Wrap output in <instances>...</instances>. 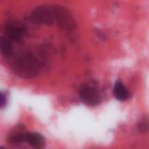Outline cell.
<instances>
[{
	"label": "cell",
	"instance_id": "cell-1",
	"mask_svg": "<svg viewBox=\"0 0 149 149\" xmlns=\"http://www.w3.org/2000/svg\"><path fill=\"white\" fill-rule=\"evenodd\" d=\"M12 70L16 76L23 79L36 77L40 72V64L35 56L24 54L18 57L12 64Z\"/></svg>",
	"mask_w": 149,
	"mask_h": 149
},
{
	"label": "cell",
	"instance_id": "cell-2",
	"mask_svg": "<svg viewBox=\"0 0 149 149\" xmlns=\"http://www.w3.org/2000/svg\"><path fill=\"white\" fill-rule=\"evenodd\" d=\"M59 6L53 5H42L33 9L31 12V20L36 24L52 25L57 23Z\"/></svg>",
	"mask_w": 149,
	"mask_h": 149
},
{
	"label": "cell",
	"instance_id": "cell-3",
	"mask_svg": "<svg viewBox=\"0 0 149 149\" xmlns=\"http://www.w3.org/2000/svg\"><path fill=\"white\" fill-rule=\"evenodd\" d=\"M79 97L84 104L88 106H96L102 102V96L98 88L88 84H85L80 88Z\"/></svg>",
	"mask_w": 149,
	"mask_h": 149
},
{
	"label": "cell",
	"instance_id": "cell-4",
	"mask_svg": "<svg viewBox=\"0 0 149 149\" xmlns=\"http://www.w3.org/2000/svg\"><path fill=\"white\" fill-rule=\"evenodd\" d=\"M26 33V27L20 22H9L5 26V36L15 42L22 40Z\"/></svg>",
	"mask_w": 149,
	"mask_h": 149
},
{
	"label": "cell",
	"instance_id": "cell-5",
	"mask_svg": "<svg viewBox=\"0 0 149 149\" xmlns=\"http://www.w3.org/2000/svg\"><path fill=\"white\" fill-rule=\"evenodd\" d=\"M57 24L62 28V29L67 30V31H71L74 29V27H76V22H74L72 14L64 7L59 6Z\"/></svg>",
	"mask_w": 149,
	"mask_h": 149
},
{
	"label": "cell",
	"instance_id": "cell-6",
	"mask_svg": "<svg viewBox=\"0 0 149 149\" xmlns=\"http://www.w3.org/2000/svg\"><path fill=\"white\" fill-rule=\"evenodd\" d=\"M113 92H114V96L116 97V99L120 102L127 101L130 99V96H132L130 91L125 87V85L121 80H118L115 83Z\"/></svg>",
	"mask_w": 149,
	"mask_h": 149
},
{
	"label": "cell",
	"instance_id": "cell-7",
	"mask_svg": "<svg viewBox=\"0 0 149 149\" xmlns=\"http://www.w3.org/2000/svg\"><path fill=\"white\" fill-rule=\"evenodd\" d=\"M26 142L34 148H43L45 147L46 140L42 134L38 132H27Z\"/></svg>",
	"mask_w": 149,
	"mask_h": 149
},
{
	"label": "cell",
	"instance_id": "cell-8",
	"mask_svg": "<svg viewBox=\"0 0 149 149\" xmlns=\"http://www.w3.org/2000/svg\"><path fill=\"white\" fill-rule=\"evenodd\" d=\"M13 52V48L11 40L8 39L7 36L0 37V54L3 57H10Z\"/></svg>",
	"mask_w": 149,
	"mask_h": 149
},
{
	"label": "cell",
	"instance_id": "cell-9",
	"mask_svg": "<svg viewBox=\"0 0 149 149\" xmlns=\"http://www.w3.org/2000/svg\"><path fill=\"white\" fill-rule=\"evenodd\" d=\"M26 138H27V132L19 130V132H15L9 135L8 138V141L9 143L20 144V143L26 142Z\"/></svg>",
	"mask_w": 149,
	"mask_h": 149
},
{
	"label": "cell",
	"instance_id": "cell-10",
	"mask_svg": "<svg viewBox=\"0 0 149 149\" xmlns=\"http://www.w3.org/2000/svg\"><path fill=\"white\" fill-rule=\"evenodd\" d=\"M137 130L140 133H146L149 132V115L143 116L137 124Z\"/></svg>",
	"mask_w": 149,
	"mask_h": 149
},
{
	"label": "cell",
	"instance_id": "cell-11",
	"mask_svg": "<svg viewBox=\"0 0 149 149\" xmlns=\"http://www.w3.org/2000/svg\"><path fill=\"white\" fill-rule=\"evenodd\" d=\"M7 104V97L4 93L0 92V108H3Z\"/></svg>",
	"mask_w": 149,
	"mask_h": 149
}]
</instances>
